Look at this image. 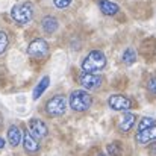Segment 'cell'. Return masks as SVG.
I'll use <instances>...</instances> for the list:
<instances>
[{
  "label": "cell",
  "mask_w": 156,
  "mask_h": 156,
  "mask_svg": "<svg viewBox=\"0 0 156 156\" xmlns=\"http://www.w3.org/2000/svg\"><path fill=\"white\" fill-rule=\"evenodd\" d=\"M106 64H108V59L102 50H91L82 61L80 67H82V71L85 73H96V71L103 70Z\"/></svg>",
  "instance_id": "cell-1"
},
{
  "label": "cell",
  "mask_w": 156,
  "mask_h": 156,
  "mask_svg": "<svg viewBox=\"0 0 156 156\" xmlns=\"http://www.w3.org/2000/svg\"><path fill=\"white\" fill-rule=\"evenodd\" d=\"M68 103L70 108L74 111V112H85L91 108L93 105V97L90 93L83 91V90H76L70 94V99H68Z\"/></svg>",
  "instance_id": "cell-2"
},
{
  "label": "cell",
  "mask_w": 156,
  "mask_h": 156,
  "mask_svg": "<svg viewBox=\"0 0 156 156\" xmlns=\"http://www.w3.org/2000/svg\"><path fill=\"white\" fill-rule=\"evenodd\" d=\"M11 17L15 23L18 24H27L32 17H34V8L30 3L27 2H21V3H17L12 6L11 9Z\"/></svg>",
  "instance_id": "cell-3"
},
{
  "label": "cell",
  "mask_w": 156,
  "mask_h": 156,
  "mask_svg": "<svg viewBox=\"0 0 156 156\" xmlns=\"http://www.w3.org/2000/svg\"><path fill=\"white\" fill-rule=\"evenodd\" d=\"M67 111V99L62 94L53 96L52 99L46 103V112L50 117H61Z\"/></svg>",
  "instance_id": "cell-4"
},
{
  "label": "cell",
  "mask_w": 156,
  "mask_h": 156,
  "mask_svg": "<svg viewBox=\"0 0 156 156\" xmlns=\"http://www.w3.org/2000/svg\"><path fill=\"white\" fill-rule=\"evenodd\" d=\"M79 82L83 88L87 90H99L103 83V77L96 74V73H85L82 71L79 76Z\"/></svg>",
  "instance_id": "cell-5"
},
{
  "label": "cell",
  "mask_w": 156,
  "mask_h": 156,
  "mask_svg": "<svg viewBox=\"0 0 156 156\" xmlns=\"http://www.w3.org/2000/svg\"><path fill=\"white\" fill-rule=\"evenodd\" d=\"M27 53L34 58H44L49 53V43L43 38H35L34 41H30Z\"/></svg>",
  "instance_id": "cell-6"
},
{
  "label": "cell",
  "mask_w": 156,
  "mask_h": 156,
  "mask_svg": "<svg viewBox=\"0 0 156 156\" xmlns=\"http://www.w3.org/2000/svg\"><path fill=\"white\" fill-rule=\"evenodd\" d=\"M108 105L111 109L114 111H129L132 108V100L123 94H112L109 99H108Z\"/></svg>",
  "instance_id": "cell-7"
},
{
  "label": "cell",
  "mask_w": 156,
  "mask_h": 156,
  "mask_svg": "<svg viewBox=\"0 0 156 156\" xmlns=\"http://www.w3.org/2000/svg\"><path fill=\"white\" fill-rule=\"evenodd\" d=\"M29 132L35 140H41L46 138L49 133V129L46 126V123L40 118H30L29 120Z\"/></svg>",
  "instance_id": "cell-8"
},
{
  "label": "cell",
  "mask_w": 156,
  "mask_h": 156,
  "mask_svg": "<svg viewBox=\"0 0 156 156\" xmlns=\"http://www.w3.org/2000/svg\"><path fill=\"white\" fill-rule=\"evenodd\" d=\"M156 140V124L149 127V129H144V130H138L136 135H135V141L136 144H147L150 141H155Z\"/></svg>",
  "instance_id": "cell-9"
},
{
  "label": "cell",
  "mask_w": 156,
  "mask_h": 156,
  "mask_svg": "<svg viewBox=\"0 0 156 156\" xmlns=\"http://www.w3.org/2000/svg\"><path fill=\"white\" fill-rule=\"evenodd\" d=\"M135 120H136V115H135V114H132V112H129V111L123 112V115H121V118H120V121H118V129H120L121 132H124V133L129 132V130L133 127Z\"/></svg>",
  "instance_id": "cell-10"
},
{
  "label": "cell",
  "mask_w": 156,
  "mask_h": 156,
  "mask_svg": "<svg viewBox=\"0 0 156 156\" xmlns=\"http://www.w3.org/2000/svg\"><path fill=\"white\" fill-rule=\"evenodd\" d=\"M23 147H24V150H26L27 153H32V155L40 150L38 141L30 135L29 130H24V132H23Z\"/></svg>",
  "instance_id": "cell-11"
},
{
  "label": "cell",
  "mask_w": 156,
  "mask_h": 156,
  "mask_svg": "<svg viewBox=\"0 0 156 156\" xmlns=\"http://www.w3.org/2000/svg\"><path fill=\"white\" fill-rule=\"evenodd\" d=\"M97 3H99V8H100L102 14L108 15V17H114L120 11L118 5L114 3V2H111V0H97Z\"/></svg>",
  "instance_id": "cell-12"
},
{
  "label": "cell",
  "mask_w": 156,
  "mask_h": 156,
  "mask_svg": "<svg viewBox=\"0 0 156 156\" xmlns=\"http://www.w3.org/2000/svg\"><path fill=\"white\" fill-rule=\"evenodd\" d=\"M21 140H23V133H21L20 127L15 126V124L9 126V129H8V141H9V144L12 147H17L21 143Z\"/></svg>",
  "instance_id": "cell-13"
},
{
  "label": "cell",
  "mask_w": 156,
  "mask_h": 156,
  "mask_svg": "<svg viewBox=\"0 0 156 156\" xmlns=\"http://www.w3.org/2000/svg\"><path fill=\"white\" fill-rule=\"evenodd\" d=\"M41 27L46 34H53L58 30L59 27V21L53 17V15H46L43 20H41Z\"/></svg>",
  "instance_id": "cell-14"
},
{
  "label": "cell",
  "mask_w": 156,
  "mask_h": 156,
  "mask_svg": "<svg viewBox=\"0 0 156 156\" xmlns=\"http://www.w3.org/2000/svg\"><path fill=\"white\" fill-rule=\"evenodd\" d=\"M49 85H50V77H49V76H44V77L38 82V85L35 87V90H34V94H32L34 100L40 99V97H41V94L47 90V87H49Z\"/></svg>",
  "instance_id": "cell-15"
},
{
  "label": "cell",
  "mask_w": 156,
  "mask_h": 156,
  "mask_svg": "<svg viewBox=\"0 0 156 156\" xmlns=\"http://www.w3.org/2000/svg\"><path fill=\"white\" fill-rule=\"evenodd\" d=\"M121 61H123V64H126V65L135 64V62H136V52H135V49L127 47V49L123 52V55H121Z\"/></svg>",
  "instance_id": "cell-16"
},
{
  "label": "cell",
  "mask_w": 156,
  "mask_h": 156,
  "mask_svg": "<svg viewBox=\"0 0 156 156\" xmlns=\"http://www.w3.org/2000/svg\"><path fill=\"white\" fill-rule=\"evenodd\" d=\"M106 152H108V155H109V156H121L123 149H121V144H120V143L114 141V143L108 144V147H106Z\"/></svg>",
  "instance_id": "cell-17"
},
{
  "label": "cell",
  "mask_w": 156,
  "mask_h": 156,
  "mask_svg": "<svg viewBox=\"0 0 156 156\" xmlns=\"http://www.w3.org/2000/svg\"><path fill=\"white\" fill-rule=\"evenodd\" d=\"M156 121L152 118V117H143L140 120V124H138V130H144V129H149L152 126H155Z\"/></svg>",
  "instance_id": "cell-18"
},
{
  "label": "cell",
  "mask_w": 156,
  "mask_h": 156,
  "mask_svg": "<svg viewBox=\"0 0 156 156\" xmlns=\"http://www.w3.org/2000/svg\"><path fill=\"white\" fill-rule=\"evenodd\" d=\"M8 46H9V38H8V35H6V32L0 30V55H3V53L6 52Z\"/></svg>",
  "instance_id": "cell-19"
},
{
  "label": "cell",
  "mask_w": 156,
  "mask_h": 156,
  "mask_svg": "<svg viewBox=\"0 0 156 156\" xmlns=\"http://www.w3.org/2000/svg\"><path fill=\"white\" fill-rule=\"evenodd\" d=\"M147 90H149V93H152V94L156 96V74L149 77V80H147Z\"/></svg>",
  "instance_id": "cell-20"
},
{
  "label": "cell",
  "mask_w": 156,
  "mask_h": 156,
  "mask_svg": "<svg viewBox=\"0 0 156 156\" xmlns=\"http://www.w3.org/2000/svg\"><path fill=\"white\" fill-rule=\"evenodd\" d=\"M73 0H53V5L58 8V9H65L71 5Z\"/></svg>",
  "instance_id": "cell-21"
},
{
  "label": "cell",
  "mask_w": 156,
  "mask_h": 156,
  "mask_svg": "<svg viewBox=\"0 0 156 156\" xmlns=\"http://www.w3.org/2000/svg\"><path fill=\"white\" fill-rule=\"evenodd\" d=\"M149 153H150V156H156V143L153 144V146H150V149H149Z\"/></svg>",
  "instance_id": "cell-22"
},
{
  "label": "cell",
  "mask_w": 156,
  "mask_h": 156,
  "mask_svg": "<svg viewBox=\"0 0 156 156\" xmlns=\"http://www.w3.org/2000/svg\"><path fill=\"white\" fill-rule=\"evenodd\" d=\"M3 147H5V140L0 138V149H3Z\"/></svg>",
  "instance_id": "cell-23"
},
{
  "label": "cell",
  "mask_w": 156,
  "mask_h": 156,
  "mask_svg": "<svg viewBox=\"0 0 156 156\" xmlns=\"http://www.w3.org/2000/svg\"><path fill=\"white\" fill-rule=\"evenodd\" d=\"M97 156H108V155H105V153H99Z\"/></svg>",
  "instance_id": "cell-24"
}]
</instances>
